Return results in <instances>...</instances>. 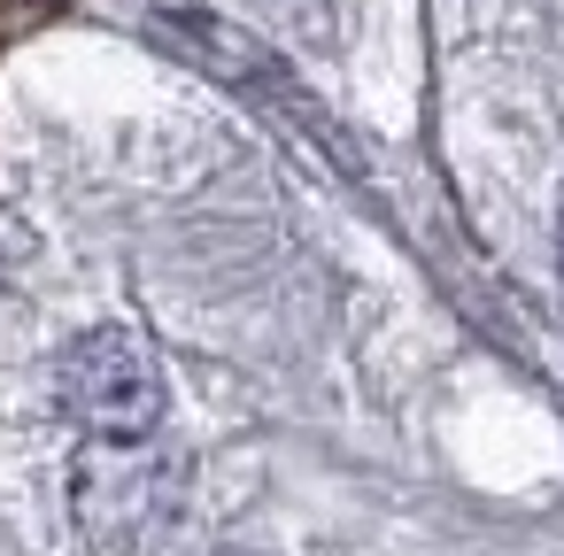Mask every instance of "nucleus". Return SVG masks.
I'll list each match as a JSON object with an SVG mask.
<instances>
[{"instance_id": "1", "label": "nucleus", "mask_w": 564, "mask_h": 556, "mask_svg": "<svg viewBox=\"0 0 564 556\" xmlns=\"http://www.w3.org/2000/svg\"><path fill=\"white\" fill-rule=\"evenodd\" d=\"M55 394H63V417L101 448H132V440H148L163 425V371L140 348V332H124V325L78 332L63 348Z\"/></svg>"}]
</instances>
